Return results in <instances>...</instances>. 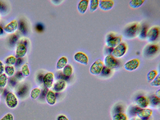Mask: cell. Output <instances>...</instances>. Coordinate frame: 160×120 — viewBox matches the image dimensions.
<instances>
[{
	"label": "cell",
	"mask_w": 160,
	"mask_h": 120,
	"mask_svg": "<svg viewBox=\"0 0 160 120\" xmlns=\"http://www.w3.org/2000/svg\"><path fill=\"white\" fill-rule=\"evenodd\" d=\"M140 27L139 24L134 22L128 25L125 29L124 33L125 37L129 39H132L138 35Z\"/></svg>",
	"instance_id": "1"
},
{
	"label": "cell",
	"mask_w": 160,
	"mask_h": 120,
	"mask_svg": "<svg viewBox=\"0 0 160 120\" xmlns=\"http://www.w3.org/2000/svg\"><path fill=\"white\" fill-rule=\"evenodd\" d=\"M122 38L116 36L113 33H109L106 37V44L108 48H114L121 42Z\"/></svg>",
	"instance_id": "2"
},
{
	"label": "cell",
	"mask_w": 160,
	"mask_h": 120,
	"mask_svg": "<svg viewBox=\"0 0 160 120\" xmlns=\"http://www.w3.org/2000/svg\"><path fill=\"white\" fill-rule=\"evenodd\" d=\"M127 47L124 42H121L120 44L113 48L111 55L116 58H121L126 53Z\"/></svg>",
	"instance_id": "3"
},
{
	"label": "cell",
	"mask_w": 160,
	"mask_h": 120,
	"mask_svg": "<svg viewBox=\"0 0 160 120\" xmlns=\"http://www.w3.org/2000/svg\"><path fill=\"white\" fill-rule=\"evenodd\" d=\"M5 101L7 107L11 109L16 108L18 106V103L17 96L11 92H9L6 94Z\"/></svg>",
	"instance_id": "4"
},
{
	"label": "cell",
	"mask_w": 160,
	"mask_h": 120,
	"mask_svg": "<svg viewBox=\"0 0 160 120\" xmlns=\"http://www.w3.org/2000/svg\"><path fill=\"white\" fill-rule=\"evenodd\" d=\"M104 66V64L100 59H98L94 62L91 66L89 71L93 75H97L100 74Z\"/></svg>",
	"instance_id": "5"
},
{
	"label": "cell",
	"mask_w": 160,
	"mask_h": 120,
	"mask_svg": "<svg viewBox=\"0 0 160 120\" xmlns=\"http://www.w3.org/2000/svg\"><path fill=\"white\" fill-rule=\"evenodd\" d=\"M104 64L105 66L110 68H117L119 65L118 60L112 55H108L104 58Z\"/></svg>",
	"instance_id": "6"
},
{
	"label": "cell",
	"mask_w": 160,
	"mask_h": 120,
	"mask_svg": "<svg viewBox=\"0 0 160 120\" xmlns=\"http://www.w3.org/2000/svg\"><path fill=\"white\" fill-rule=\"evenodd\" d=\"M159 34V29L158 27L151 28L147 32L146 37L147 40L150 42H154L158 38Z\"/></svg>",
	"instance_id": "7"
},
{
	"label": "cell",
	"mask_w": 160,
	"mask_h": 120,
	"mask_svg": "<svg viewBox=\"0 0 160 120\" xmlns=\"http://www.w3.org/2000/svg\"><path fill=\"white\" fill-rule=\"evenodd\" d=\"M140 61L137 58L133 59L126 62L124 65V68L128 71H133L138 68Z\"/></svg>",
	"instance_id": "8"
},
{
	"label": "cell",
	"mask_w": 160,
	"mask_h": 120,
	"mask_svg": "<svg viewBox=\"0 0 160 120\" xmlns=\"http://www.w3.org/2000/svg\"><path fill=\"white\" fill-rule=\"evenodd\" d=\"M74 59L77 62L84 65H87L88 62L87 56L84 53L79 52L76 53L74 56Z\"/></svg>",
	"instance_id": "9"
},
{
	"label": "cell",
	"mask_w": 160,
	"mask_h": 120,
	"mask_svg": "<svg viewBox=\"0 0 160 120\" xmlns=\"http://www.w3.org/2000/svg\"><path fill=\"white\" fill-rule=\"evenodd\" d=\"M114 5V2L111 0L99 1V7L102 11H108L111 9Z\"/></svg>",
	"instance_id": "10"
},
{
	"label": "cell",
	"mask_w": 160,
	"mask_h": 120,
	"mask_svg": "<svg viewBox=\"0 0 160 120\" xmlns=\"http://www.w3.org/2000/svg\"><path fill=\"white\" fill-rule=\"evenodd\" d=\"M152 113V110L150 109L141 108L137 115L141 120H148Z\"/></svg>",
	"instance_id": "11"
},
{
	"label": "cell",
	"mask_w": 160,
	"mask_h": 120,
	"mask_svg": "<svg viewBox=\"0 0 160 120\" xmlns=\"http://www.w3.org/2000/svg\"><path fill=\"white\" fill-rule=\"evenodd\" d=\"M158 50L159 47L157 45L151 44L147 46L145 48L144 52L147 56H152L155 54Z\"/></svg>",
	"instance_id": "12"
},
{
	"label": "cell",
	"mask_w": 160,
	"mask_h": 120,
	"mask_svg": "<svg viewBox=\"0 0 160 120\" xmlns=\"http://www.w3.org/2000/svg\"><path fill=\"white\" fill-rule=\"evenodd\" d=\"M54 77L53 74L51 72H47L44 76L43 82L45 87L48 88L52 87Z\"/></svg>",
	"instance_id": "13"
},
{
	"label": "cell",
	"mask_w": 160,
	"mask_h": 120,
	"mask_svg": "<svg viewBox=\"0 0 160 120\" xmlns=\"http://www.w3.org/2000/svg\"><path fill=\"white\" fill-rule=\"evenodd\" d=\"M27 52L26 45L22 43L17 46L16 50V56L17 58H22L25 56Z\"/></svg>",
	"instance_id": "14"
},
{
	"label": "cell",
	"mask_w": 160,
	"mask_h": 120,
	"mask_svg": "<svg viewBox=\"0 0 160 120\" xmlns=\"http://www.w3.org/2000/svg\"><path fill=\"white\" fill-rule=\"evenodd\" d=\"M18 23L16 20L12 21L4 28L3 30L8 33L14 32L18 27Z\"/></svg>",
	"instance_id": "15"
},
{
	"label": "cell",
	"mask_w": 160,
	"mask_h": 120,
	"mask_svg": "<svg viewBox=\"0 0 160 120\" xmlns=\"http://www.w3.org/2000/svg\"><path fill=\"white\" fill-rule=\"evenodd\" d=\"M136 102L138 106L141 108H146L149 103V101L146 97L143 96H140L137 97Z\"/></svg>",
	"instance_id": "16"
},
{
	"label": "cell",
	"mask_w": 160,
	"mask_h": 120,
	"mask_svg": "<svg viewBox=\"0 0 160 120\" xmlns=\"http://www.w3.org/2000/svg\"><path fill=\"white\" fill-rule=\"evenodd\" d=\"M89 1L88 0H81L79 2L77 5V9L79 12L82 14L85 13L88 8Z\"/></svg>",
	"instance_id": "17"
},
{
	"label": "cell",
	"mask_w": 160,
	"mask_h": 120,
	"mask_svg": "<svg viewBox=\"0 0 160 120\" xmlns=\"http://www.w3.org/2000/svg\"><path fill=\"white\" fill-rule=\"evenodd\" d=\"M46 98L47 102L50 105H53L56 103V96L52 91H48L46 95Z\"/></svg>",
	"instance_id": "18"
},
{
	"label": "cell",
	"mask_w": 160,
	"mask_h": 120,
	"mask_svg": "<svg viewBox=\"0 0 160 120\" xmlns=\"http://www.w3.org/2000/svg\"><path fill=\"white\" fill-rule=\"evenodd\" d=\"M66 86L65 81L59 80L57 82L53 87V90L56 92H59L64 89Z\"/></svg>",
	"instance_id": "19"
},
{
	"label": "cell",
	"mask_w": 160,
	"mask_h": 120,
	"mask_svg": "<svg viewBox=\"0 0 160 120\" xmlns=\"http://www.w3.org/2000/svg\"><path fill=\"white\" fill-rule=\"evenodd\" d=\"M68 62L67 58L64 56L60 58L57 62L56 68L58 69H63L67 64Z\"/></svg>",
	"instance_id": "20"
},
{
	"label": "cell",
	"mask_w": 160,
	"mask_h": 120,
	"mask_svg": "<svg viewBox=\"0 0 160 120\" xmlns=\"http://www.w3.org/2000/svg\"><path fill=\"white\" fill-rule=\"evenodd\" d=\"M148 32V27L146 25H143L140 28L138 35V38L141 40H144L146 38Z\"/></svg>",
	"instance_id": "21"
},
{
	"label": "cell",
	"mask_w": 160,
	"mask_h": 120,
	"mask_svg": "<svg viewBox=\"0 0 160 120\" xmlns=\"http://www.w3.org/2000/svg\"><path fill=\"white\" fill-rule=\"evenodd\" d=\"M144 1L143 0H132L129 2V5L132 8H137L142 6Z\"/></svg>",
	"instance_id": "22"
},
{
	"label": "cell",
	"mask_w": 160,
	"mask_h": 120,
	"mask_svg": "<svg viewBox=\"0 0 160 120\" xmlns=\"http://www.w3.org/2000/svg\"><path fill=\"white\" fill-rule=\"evenodd\" d=\"M99 0H91L89 1L90 11L93 12L95 11L99 7Z\"/></svg>",
	"instance_id": "23"
},
{
	"label": "cell",
	"mask_w": 160,
	"mask_h": 120,
	"mask_svg": "<svg viewBox=\"0 0 160 120\" xmlns=\"http://www.w3.org/2000/svg\"><path fill=\"white\" fill-rule=\"evenodd\" d=\"M18 27L20 31L23 34H26L28 32V27L25 22L23 20L20 21Z\"/></svg>",
	"instance_id": "24"
},
{
	"label": "cell",
	"mask_w": 160,
	"mask_h": 120,
	"mask_svg": "<svg viewBox=\"0 0 160 120\" xmlns=\"http://www.w3.org/2000/svg\"><path fill=\"white\" fill-rule=\"evenodd\" d=\"M15 68L12 66L7 65L5 67V74L8 77H12L15 73Z\"/></svg>",
	"instance_id": "25"
},
{
	"label": "cell",
	"mask_w": 160,
	"mask_h": 120,
	"mask_svg": "<svg viewBox=\"0 0 160 120\" xmlns=\"http://www.w3.org/2000/svg\"><path fill=\"white\" fill-rule=\"evenodd\" d=\"M73 72L72 68L70 64H67L63 68V74L66 76L69 77L72 75Z\"/></svg>",
	"instance_id": "26"
},
{
	"label": "cell",
	"mask_w": 160,
	"mask_h": 120,
	"mask_svg": "<svg viewBox=\"0 0 160 120\" xmlns=\"http://www.w3.org/2000/svg\"><path fill=\"white\" fill-rule=\"evenodd\" d=\"M8 81L7 75L3 73L0 75V88H3L7 85Z\"/></svg>",
	"instance_id": "27"
},
{
	"label": "cell",
	"mask_w": 160,
	"mask_h": 120,
	"mask_svg": "<svg viewBox=\"0 0 160 120\" xmlns=\"http://www.w3.org/2000/svg\"><path fill=\"white\" fill-rule=\"evenodd\" d=\"M127 115L124 113L119 112L115 113L112 118V120H127Z\"/></svg>",
	"instance_id": "28"
},
{
	"label": "cell",
	"mask_w": 160,
	"mask_h": 120,
	"mask_svg": "<svg viewBox=\"0 0 160 120\" xmlns=\"http://www.w3.org/2000/svg\"><path fill=\"white\" fill-rule=\"evenodd\" d=\"M158 72L156 70H152L148 72L147 75V80L148 82H151L157 76Z\"/></svg>",
	"instance_id": "29"
},
{
	"label": "cell",
	"mask_w": 160,
	"mask_h": 120,
	"mask_svg": "<svg viewBox=\"0 0 160 120\" xmlns=\"http://www.w3.org/2000/svg\"><path fill=\"white\" fill-rule=\"evenodd\" d=\"M41 91L38 88H35L32 89L30 95L31 98L35 99L37 98L40 95Z\"/></svg>",
	"instance_id": "30"
},
{
	"label": "cell",
	"mask_w": 160,
	"mask_h": 120,
	"mask_svg": "<svg viewBox=\"0 0 160 120\" xmlns=\"http://www.w3.org/2000/svg\"><path fill=\"white\" fill-rule=\"evenodd\" d=\"M21 72L23 76H29L30 74V71L28 65L27 64H23L21 67Z\"/></svg>",
	"instance_id": "31"
},
{
	"label": "cell",
	"mask_w": 160,
	"mask_h": 120,
	"mask_svg": "<svg viewBox=\"0 0 160 120\" xmlns=\"http://www.w3.org/2000/svg\"><path fill=\"white\" fill-rule=\"evenodd\" d=\"M17 60L16 58L13 56L8 57L5 60V63L8 66H13L15 64Z\"/></svg>",
	"instance_id": "32"
},
{
	"label": "cell",
	"mask_w": 160,
	"mask_h": 120,
	"mask_svg": "<svg viewBox=\"0 0 160 120\" xmlns=\"http://www.w3.org/2000/svg\"><path fill=\"white\" fill-rule=\"evenodd\" d=\"M149 102L152 105L154 106H157L160 104V98L156 95H152L150 98Z\"/></svg>",
	"instance_id": "33"
},
{
	"label": "cell",
	"mask_w": 160,
	"mask_h": 120,
	"mask_svg": "<svg viewBox=\"0 0 160 120\" xmlns=\"http://www.w3.org/2000/svg\"><path fill=\"white\" fill-rule=\"evenodd\" d=\"M150 85L154 87H159L160 85V75L158 74L156 78L150 82Z\"/></svg>",
	"instance_id": "34"
},
{
	"label": "cell",
	"mask_w": 160,
	"mask_h": 120,
	"mask_svg": "<svg viewBox=\"0 0 160 120\" xmlns=\"http://www.w3.org/2000/svg\"><path fill=\"white\" fill-rule=\"evenodd\" d=\"M111 72V69L105 66H103L100 74L103 76H107L109 75Z\"/></svg>",
	"instance_id": "35"
},
{
	"label": "cell",
	"mask_w": 160,
	"mask_h": 120,
	"mask_svg": "<svg viewBox=\"0 0 160 120\" xmlns=\"http://www.w3.org/2000/svg\"><path fill=\"white\" fill-rule=\"evenodd\" d=\"M141 109L138 106H133L130 110V114L132 116L135 115Z\"/></svg>",
	"instance_id": "36"
},
{
	"label": "cell",
	"mask_w": 160,
	"mask_h": 120,
	"mask_svg": "<svg viewBox=\"0 0 160 120\" xmlns=\"http://www.w3.org/2000/svg\"><path fill=\"white\" fill-rule=\"evenodd\" d=\"M18 36L17 34H14L10 37L9 42L10 44L13 45L16 43L18 39Z\"/></svg>",
	"instance_id": "37"
},
{
	"label": "cell",
	"mask_w": 160,
	"mask_h": 120,
	"mask_svg": "<svg viewBox=\"0 0 160 120\" xmlns=\"http://www.w3.org/2000/svg\"><path fill=\"white\" fill-rule=\"evenodd\" d=\"M28 88L26 86H24L19 89L18 94L19 96H22L25 95L28 91Z\"/></svg>",
	"instance_id": "38"
},
{
	"label": "cell",
	"mask_w": 160,
	"mask_h": 120,
	"mask_svg": "<svg viewBox=\"0 0 160 120\" xmlns=\"http://www.w3.org/2000/svg\"><path fill=\"white\" fill-rule=\"evenodd\" d=\"M14 117L12 114L8 113L2 117L0 120H14Z\"/></svg>",
	"instance_id": "39"
},
{
	"label": "cell",
	"mask_w": 160,
	"mask_h": 120,
	"mask_svg": "<svg viewBox=\"0 0 160 120\" xmlns=\"http://www.w3.org/2000/svg\"><path fill=\"white\" fill-rule=\"evenodd\" d=\"M57 77L58 78L60 79V80H62L64 81L68 80L69 78V77L65 76L62 72L58 73L57 75Z\"/></svg>",
	"instance_id": "40"
},
{
	"label": "cell",
	"mask_w": 160,
	"mask_h": 120,
	"mask_svg": "<svg viewBox=\"0 0 160 120\" xmlns=\"http://www.w3.org/2000/svg\"><path fill=\"white\" fill-rule=\"evenodd\" d=\"M48 88L45 87L41 91L40 96L42 98H44L46 96L48 92Z\"/></svg>",
	"instance_id": "41"
},
{
	"label": "cell",
	"mask_w": 160,
	"mask_h": 120,
	"mask_svg": "<svg viewBox=\"0 0 160 120\" xmlns=\"http://www.w3.org/2000/svg\"><path fill=\"white\" fill-rule=\"evenodd\" d=\"M7 9V7L5 3L0 1V11H5Z\"/></svg>",
	"instance_id": "42"
},
{
	"label": "cell",
	"mask_w": 160,
	"mask_h": 120,
	"mask_svg": "<svg viewBox=\"0 0 160 120\" xmlns=\"http://www.w3.org/2000/svg\"><path fill=\"white\" fill-rule=\"evenodd\" d=\"M56 120H69V119L64 115L60 114L57 116Z\"/></svg>",
	"instance_id": "43"
},
{
	"label": "cell",
	"mask_w": 160,
	"mask_h": 120,
	"mask_svg": "<svg viewBox=\"0 0 160 120\" xmlns=\"http://www.w3.org/2000/svg\"><path fill=\"white\" fill-rule=\"evenodd\" d=\"M123 108L121 106H118L116 107L114 109L115 113L119 112H122L123 111Z\"/></svg>",
	"instance_id": "44"
},
{
	"label": "cell",
	"mask_w": 160,
	"mask_h": 120,
	"mask_svg": "<svg viewBox=\"0 0 160 120\" xmlns=\"http://www.w3.org/2000/svg\"><path fill=\"white\" fill-rule=\"evenodd\" d=\"M36 28L37 30L41 32L43 29V26L41 23H38L36 25Z\"/></svg>",
	"instance_id": "45"
},
{
	"label": "cell",
	"mask_w": 160,
	"mask_h": 120,
	"mask_svg": "<svg viewBox=\"0 0 160 120\" xmlns=\"http://www.w3.org/2000/svg\"><path fill=\"white\" fill-rule=\"evenodd\" d=\"M4 69L5 67L3 63L0 61V75L4 73Z\"/></svg>",
	"instance_id": "46"
},
{
	"label": "cell",
	"mask_w": 160,
	"mask_h": 120,
	"mask_svg": "<svg viewBox=\"0 0 160 120\" xmlns=\"http://www.w3.org/2000/svg\"><path fill=\"white\" fill-rule=\"evenodd\" d=\"M23 60L21 58H18L17 59L15 65L17 66H19L22 63Z\"/></svg>",
	"instance_id": "47"
},
{
	"label": "cell",
	"mask_w": 160,
	"mask_h": 120,
	"mask_svg": "<svg viewBox=\"0 0 160 120\" xmlns=\"http://www.w3.org/2000/svg\"><path fill=\"white\" fill-rule=\"evenodd\" d=\"M44 75L42 74H40L38 76V79L40 82H43Z\"/></svg>",
	"instance_id": "48"
},
{
	"label": "cell",
	"mask_w": 160,
	"mask_h": 120,
	"mask_svg": "<svg viewBox=\"0 0 160 120\" xmlns=\"http://www.w3.org/2000/svg\"><path fill=\"white\" fill-rule=\"evenodd\" d=\"M16 77L18 78H21L23 76L21 71L17 72L16 74Z\"/></svg>",
	"instance_id": "49"
},
{
	"label": "cell",
	"mask_w": 160,
	"mask_h": 120,
	"mask_svg": "<svg viewBox=\"0 0 160 120\" xmlns=\"http://www.w3.org/2000/svg\"><path fill=\"white\" fill-rule=\"evenodd\" d=\"M160 89H158L157 90L155 93V95L157 97L160 98Z\"/></svg>",
	"instance_id": "50"
},
{
	"label": "cell",
	"mask_w": 160,
	"mask_h": 120,
	"mask_svg": "<svg viewBox=\"0 0 160 120\" xmlns=\"http://www.w3.org/2000/svg\"><path fill=\"white\" fill-rule=\"evenodd\" d=\"M4 32V30L0 26V36L2 35Z\"/></svg>",
	"instance_id": "51"
},
{
	"label": "cell",
	"mask_w": 160,
	"mask_h": 120,
	"mask_svg": "<svg viewBox=\"0 0 160 120\" xmlns=\"http://www.w3.org/2000/svg\"><path fill=\"white\" fill-rule=\"evenodd\" d=\"M131 120H141L138 118H132Z\"/></svg>",
	"instance_id": "52"
},
{
	"label": "cell",
	"mask_w": 160,
	"mask_h": 120,
	"mask_svg": "<svg viewBox=\"0 0 160 120\" xmlns=\"http://www.w3.org/2000/svg\"></svg>",
	"instance_id": "53"
}]
</instances>
